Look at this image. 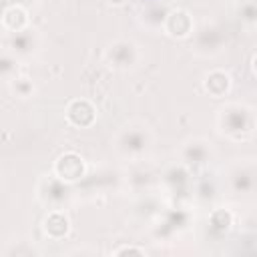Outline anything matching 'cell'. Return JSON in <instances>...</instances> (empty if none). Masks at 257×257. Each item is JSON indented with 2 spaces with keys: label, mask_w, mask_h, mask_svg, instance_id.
I'll use <instances>...</instances> for the list:
<instances>
[{
  "label": "cell",
  "mask_w": 257,
  "mask_h": 257,
  "mask_svg": "<svg viewBox=\"0 0 257 257\" xmlns=\"http://www.w3.org/2000/svg\"><path fill=\"white\" fill-rule=\"evenodd\" d=\"M84 159L78 153H62L54 163V175L64 183H76L84 177Z\"/></svg>",
  "instance_id": "cell-1"
},
{
  "label": "cell",
  "mask_w": 257,
  "mask_h": 257,
  "mask_svg": "<svg viewBox=\"0 0 257 257\" xmlns=\"http://www.w3.org/2000/svg\"><path fill=\"white\" fill-rule=\"evenodd\" d=\"M66 120L76 128H86L96 120V108L86 98H74L66 106Z\"/></svg>",
  "instance_id": "cell-2"
},
{
  "label": "cell",
  "mask_w": 257,
  "mask_h": 257,
  "mask_svg": "<svg viewBox=\"0 0 257 257\" xmlns=\"http://www.w3.org/2000/svg\"><path fill=\"white\" fill-rule=\"evenodd\" d=\"M163 28H165V32H167L169 36H173V38H185V36H189L191 30H193V18H191V14H189L187 10L177 8V10H171V12L165 16Z\"/></svg>",
  "instance_id": "cell-3"
},
{
  "label": "cell",
  "mask_w": 257,
  "mask_h": 257,
  "mask_svg": "<svg viewBox=\"0 0 257 257\" xmlns=\"http://www.w3.org/2000/svg\"><path fill=\"white\" fill-rule=\"evenodd\" d=\"M44 233L50 237V239H64L68 233H70V221L64 213L60 211H54L50 213L46 219H44Z\"/></svg>",
  "instance_id": "cell-4"
},
{
  "label": "cell",
  "mask_w": 257,
  "mask_h": 257,
  "mask_svg": "<svg viewBox=\"0 0 257 257\" xmlns=\"http://www.w3.org/2000/svg\"><path fill=\"white\" fill-rule=\"evenodd\" d=\"M205 90L213 96V98H221L231 90V76L225 74L223 70H213L205 76Z\"/></svg>",
  "instance_id": "cell-5"
},
{
  "label": "cell",
  "mask_w": 257,
  "mask_h": 257,
  "mask_svg": "<svg viewBox=\"0 0 257 257\" xmlns=\"http://www.w3.org/2000/svg\"><path fill=\"white\" fill-rule=\"evenodd\" d=\"M2 24H4V28H8V30H12V32H20V30H24L26 28V24H28V12L22 8V6H10V8H6L4 10V14H2Z\"/></svg>",
  "instance_id": "cell-6"
},
{
  "label": "cell",
  "mask_w": 257,
  "mask_h": 257,
  "mask_svg": "<svg viewBox=\"0 0 257 257\" xmlns=\"http://www.w3.org/2000/svg\"><path fill=\"white\" fill-rule=\"evenodd\" d=\"M211 225L217 229V231H227L231 225H233V215L231 211L227 209H215L211 213Z\"/></svg>",
  "instance_id": "cell-7"
},
{
  "label": "cell",
  "mask_w": 257,
  "mask_h": 257,
  "mask_svg": "<svg viewBox=\"0 0 257 257\" xmlns=\"http://www.w3.org/2000/svg\"><path fill=\"white\" fill-rule=\"evenodd\" d=\"M241 18L247 20L249 24L255 22V4H253V0H247L245 8H241Z\"/></svg>",
  "instance_id": "cell-8"
},
{
  "label": "cell",
  "mask_w": 257,
  "mask_h": 257,
  "mask_svg": "<svg viewBox=\"0 0 257 257\" xmlns=\"http://www.w3.org/2000/svg\"><path fill=\"white\" fill-rule=\"evenodd\" d=\"M14 90H18L20 96H28V94L32 92V84H30L26 78H18V80L14 82Z\"/></svg>",
  "instance_id": "cell-9"
},
{
  "label": "cell",
  "mask_w": 257,
  "mask_h": 257,
  "mask_svg": "<svg viewBox=\"0 0 257 257\" xmlns=\"http://www.w3.org/2000/svg\"><path fill=\"white\" fill-rule=\"evenodd\" d=\"M126 253H131V255H145L143 249L133 247V245H124V247H118V249L114 251V255H126Z\"/></svg>",
  "instance_id": "cell-10"
},
{
  "label": "cell",
  "mask_w": 257,
  "mask_h": 257,
  "mask_svg": "<svg viewBox=\"0 0 257 257\" xmlns=\"http://www.w3.org/2000/svg\"><path fill=\"white\" fill-rule=\"evenodd\" d=\"M108 2H110L112 6H122V4L126 2V0H108Z\"/></svg>",
  "instance_id": "cell-11"
}]
</instances>
